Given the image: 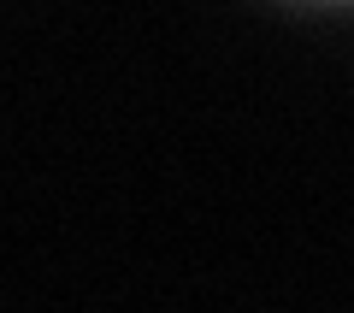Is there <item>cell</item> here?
<instances>
[{
    "mask_svg": "<svg viewBox=\"0 0 354 313\" xmlns=\"http://www.w3.org/2000/svg\"><path fill=\"white\" fill-rule=\"evenodd\" d=\"M295 6H348V0H295Z\"/></svg>",
    "mask_w": 354,
    "mask_h": 313,
    "instance_id": "1",
    "label": "cell"
}]
</instances>
